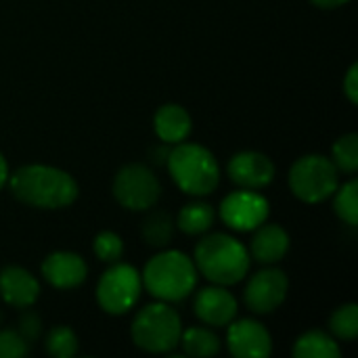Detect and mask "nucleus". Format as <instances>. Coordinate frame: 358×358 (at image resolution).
Listing matches in <instances>:
<instances>
[{"instance_id": "nucleus-7", "label": "nucleus", "mask_w": 358, "mask_h": 358, "mask_svg": "<svg viewBox=\"0 0 358 358\" xmlns=\"http://www.w3.org/2000/svg\"><path fill=\"white\" fill-rule=\"evenodd\" d=\"M141 292V273L126 262H113L99 279L96 302L107 315L120 317L136 306Z\"/></svg>"}, {"instance_id": "nucleus-32", "label": "nucleus", "mask_w": 358, "mask_h": 358, "mask_svg": "<svg viewBox=\"0 0 358 358\" xmlns=\"http://www.w3.org/2000/svg\"><path fill=\"white\" fill-rule=\"evenodd\" d=\"M0 321H2V315H0Z\"/></svg>"}, {"instance_id": "nucleus-9", "label": "nucleus", "mask_w": 358, "mask_h": 358, "mask_svg": "<svg viewBox=\"0 0 358 358\" xmlns=\"http://www.w3.org/2000/svg\"><path fill=\"white\" fill-rule=\"evenodd\" d=\"M271 206L264 195L252 189H241L229 193L220 203L222 222L239 233H250L268 220Z\"/></svg>"}, {"instance_id": "nucleus-18", "label": "nucleus", "mask_w": 358, "mask_h": 358, "mask_svg": "<svg viewBox=\"0 0 358 358\" xmlns=\"http://www.w3.org/2000/svg\"><path fill=\"white\" fill-rule=\"evenodd\" d=\"M174 231H176V220L166 210L149 212L141 224V237L145 239L147 245L157 248V250H164L172 243Z\"/></svg>"}, {"instance_id": "nucleus-1", "label": "nucleus", "mask_w": 358, "mask_h": 358, "mask_svg": "<svg viewBox=\"0 0 358 358\" xmlns=\"http://www.w3.org/2000/svg\"><path fill=\"white\" fill-rule=\"evenodd\" d=\"M10 193L31 206L42 210H61L78 199V182L71 174L61 168L29 164L8 174Z\"/></svg>"}, {"instance_id": "nucleus-21", "label": "nucleus", "mask_w": 358, "mask_h": 358, "mask_svg": "<svg viewBox=\"0 0 358 358\" xmlns=\"http://www.w3.org/2000/svg\"><path fill=\"white\" fill-rule=\"evenodd\" d=\"M189 357L210 358L220 352V338L206 327H189L180 334L178 342Z\"/></svg>"}, {"instance_id": "nucleus-15", "label": "nucleus", "mask_w": 358, "mask_h": 358, "mask_svg": "<svg viewBox=\"0 0 358 358\" xmlns=\"http://www.w3.org/2000/svg\"><path fill=\"white\" fill-rule=\"evenodd\" d=\"M0 298L13 308H29L40 298V283L21 266H4L0 271Z\"/></svg>"}, {"instance_id": "nucleus-10", "label": "nucleus", "mask_w": 358, "mask_h": 358, "mask_svg": "<svg viewBox=\"0 0 358 358\" xmlns=\"http://www.w3.org/2000/svg\"><path fill=\"white\" fill-rule=\"evenodd\" d=\"M289 279L281 268H264L258 271L245 285L243 302L248 310L256 315H268L275 313L287 298Z\"/></svg>"}, {"instance_id": "nucleus-3", "label": "nucleus", "mask_w": 358, "mask_h": 358, "mask_svg": "<svg viewBox=\"0 0 358 358\" xmlns=\"http://www.w3.org/2000/svg\"><path fill=\"white\" fill-rule=\"evenodd\" d=\"M141 281L143 287L159 302H180L195 289L197 268L187 254L168 250L145 264Z\"/></svg>"}, {"instance_id": "nucleus-16", "label": "nucleus", "mask_w": 358, "mask_h": 358, "mask_svg": "<svg viewBox=\"0 0 358 358\" xmlns=\"http://www.w3.org/2000/svg\"><path fill=\"white\" fill-rule=\"evenodd\" d=\"M287 252H289V235L281 224L262 222L258 229H254V237L250 243V258L271 266L281 262L287 256Z\"/></svg>"}, {"instance_id": "nucleus-17", "label": "nucleus", "mask_w": 358, "mask_h": 358, "mask_svg": "<svg viewBox=\"0 0 358 358\" xmlns=\"http://www.w3.org/2000/svg\"><path fill=\"white\" fill-rule=\"evenodd\" d=\"M153 128L162 143L166 145H178L189 138L193 130V120L189 111L176 103H168L159 107L153 115Z\"/></svg>"}, {"instance_id": "nucleus-12", "label": "nucleus", "mask_w": 358, "mask_h": 358, "mask_svg": "<svg viewBox=\"0 0 358 358\" xmlns=\"http://www.w3.org/2000/svg\"><path fill=\"white\" fill-rule=\"evenodd\" d=\"M229 178L241 189H264L275 180L277 168L273 159L260 151H239L227 166Z\"/></svg>"}, {"instance_id": "nucleus-28", "label": "nucleus", "mask_w": 358, "mask_h": 358, "mask_svg": "<svg viewBox=\"0 0 358 358\" xmlns=\"http://www.w3.org/2000/svg\"><path fill=\"white\" fill-rule=\"evenodd\" d=\"M17 331H19L29 344H34V342L40 338V334H42V319H40V315L34 313V310H25V313L19 317Z\"/></svg>"}, {"instance_id": "nucleus-19", "label": "nucleus", "mask_w": 358, "mask_h": 358, "mask_svg": "<svg viewBox=\"0 0 358 358\" xmlns=\"http://www.w3.org/2000/svg\"><path fill=\"white\" fill-rule=\"evenodd\" d=\"M294 357L296 358H340L342 348L338 346V340L321 329H313L302 334L294 344Z\"/></svg>"}, {"instance_id": "nucleus-31", "label": "nucleus", "mask_w": 358, "mask_h": 358, "mask_svg": "<svg viewBox=\"0 0 358 358\" xmlns=\"http://www.w3.org/2000/svg\"><path fill=\"white\" fill-rule=\"evenodd\" d=\"M6 180H8V164H6V159L2 157V153H0V191H2V187L6 185Z\"/></svg>"}, {"instance_id": "nucleus-14", "label": "nucleus", "mask_w": 358, "mask_h": 358, "mask_svg": "<svg viewBox=\"0 0 358 358\" xmlns=\"http://www.w3.org/2000/svg\"><path fill=\"white\" fill-rule=\"evenodd\" d=\"M86 260L73 252H52L42 262V277L57 289H73L86 281Z\"/></svg>"}, {"instance_id": "nucleus-24", "label": "nucleus", "mask_w": 358, "mask_h": 358, "mask_svg": "<svg viewBox=\"0 0 358 358\" xmlns=\"http://www.w3.org/2000/svg\"><path fill=\"white\" fill-rule=\"evenodd\" d=\"M331 162L344 174H355L358 170V134L350 132L340 136L331 149Z\"/></svg>"}, {"instance_id": "nucleus-13", "label": "nucleus", "mask_w": 358, "mask_h": 358, "mask_svg": "<svg viewBox=\"0 0 358 358\" xmlns=\"http://www.w3.org/2000/svg\"><path fill=\"white\" fill-rule=\"evenodd\" d=\"M237 300L224 285H212L197 292L193 300V310L197 319L212 327H224L237 317Z\"/></svg>"}, {"instance_id": "nucleus-11", "label": "nucleus", "mask_w": 358, "mask_h": 358, "mask_svg": "<svg viewBox=\"0 0 358 358\" xmlns=\"http://www.w3.org/2000/svg\"><path fill=\"white\" fill-rule=\"evenodd\" d=\"M227 346L229 352L237 358H266L273 352L268 329L254 319H233L229 323Z\"/></svg>"}, {"instance_id": "nucleus-25", "label": "nucleus", "mask_w": 358, "mask_h": 358, "mask_svg": "<svg viewBox=\"0 0 358 358\" xmlns=\"http://www.w3.org/2000/svg\"><path fill=\"white\" fill-rule=\"evenodd\" d=\"M46 350L55 358H69L78 355V336L65 325H57L46 336Z\"/></svg>"}, {"instance_id": "nucleus-2", "label": "nucleus", "mask_w": 358, "mask_h": 358, "mask_svg": "<svg viewBox=\"0 0 358 358\" xmlns=\"http://www.w3.org/2000/svg\"><path fill=\"white\" fill-rule=\"evenodd\" d=\"M193 264L214 285H237L250 271V252L241 241L224 233L206 235L193 254Z\"/></svg>"}, {"instance_id": "nucleus-29", "label": "nucleus", "mask_w": 358, "mask_h": 358, "mask_svg": "<svg viewBox=\"0 0 358 358\" xmlns=\"http://www.w3.org/2000/svg\"><path fill=\"white\" fill-rule=\"evenodd\" d=\"M344 92H346L348 101H350L352 105H357L358 103V65L357 63H352V65H350V69H348V73H346V78H344Z\"/></svg>"}, {"instance_id": "nucleus-6", "label": "nucleus", "mask_w": 358, "mask_h": 358, "mask_svg": "<svg viewBox=\"0 0 358 358\" xmlns=\"http://www.w3.org/2000/svg\"><path fill=\"white\" fill-rule=\"evenodd\" d=\"M289 187L300 201L321 203L340 187V170L325 155H304L289 170Z\"/></svg>"}, {"instance_id": "nucleus-26", "label": "nucleus", "mask_w": 358, "mask_h": 358, "mask_svg": "<svg viewBox=\"0 0 358 358\" xmlns=\"http://www.w3.org/2000/svg\"><path fill=\"white\" fill-rule=\"evenodd\" d=\"M92 250H94V256H96L101 262L113 264V262H120V258L124 256V241H122V237H120L117 233H113V231H101V233L94 237Z\"/></svg>"}, {"instance_id": "nucleus-4", "label": "nucleus", "mask_w": 358, "mask_h": 358, "mask_svg": "<svg viewBox=\"0 0 358 358\" xmlns=\"http://www.w3.org/2000/svg\"><path fill=\"white\" fill-rule=\"evenodd\" d=\"M168 172L178 189L187 195L203 197L216 191L220 182V166L212 151L195 143H178L166 159Z\"/></svg>"}, {"instance_id": "nucleus-27", "label": "nucleus", "mask_w": 358, "mask_h": 358, "mask_svg": "<svg viewBox=\"0 0 358 358\" xmlns=\"http://www.w3.org/2000/svg\"><path fill=\"white\" fill-rule=\"evenodd\" d=\"M29 352V342L17 329H0V358H19Z\"/></svg>"}, {"instance_id": "nucleus-30", "label": "nucleus", "mask_w": 358, "mask_h": 358, "mask_svg": "<svg viewBox=\"0 0 358 358\" xmlns=\"http://www.w3.org/2000/svg\"><path fill=\"white\" fill-rule=\"evenodd\" d=\"M310 2L319 8H338V6L346 4L348 0H310Z\"/></svg>"}, {"instance_id": "nucleus-20", "label": "nucleus", "mask_w": 358, "mask_h": 358, "mask_svg": "<svg viewBox=\"0 0 358 358\" xmlns=\"http://www.w3.org/2000/svg\"><path fill=\"white\" fill-rule=\"evenodd\" d=\"M216 220V212L210 203L191 201L182 206L176 216V227L187 235H206Z\"/></svg>"}, {"instance_id": "nucleus-22", "label": "nucleus", "mask_w": 358, "mask_h": 358, "mask_svg": "<svg viewBox=\"0 0 358 358\" xmlns=\"http://www.w3.org/2000/svg\"><path fill=\"white\" fill-rule=\"evenodd\" d=\"M334 210L336 214L350 227L358 224V182L357 178H350L342 187L336 189Z\"/></svg>"}, {"instance_id": "nucleus-8", "label": "nucleus", "mask_w": 358, "mask_h": 358, "mask_svg": "<svg viewBox=\"0 0 358 358\" xmlns=\"http://www.w3.org/2000/svg\"><path fill=\"white\" fill-rule=\"evenodd\" d=\"M113 195L122 208L145 212L157 203L162 195V185L155 172L145 164H128L120 168L113 178Z\"/></svg>"}, {"instance_id": "nucleus-23", "label": "nucleus", "mask_w": 358, "mask_h": 358, "mask_svg": "<svg viewBox=\"0 0 358 358\" xmlns=\"http://www.w3.org/2000/svg\"><path fill=\"white\" fill-rule=\"evenodd\" d=\"M329 331L336 340L352 342L358 336V306L355 302L340 306L329 317Z\"/></svg>"}, {"instance_id": "nucleus-5", "label": "nucleus", "mask_w": 358, "mask_h": 358, "mask_svg": "<svg viewBox=\"0 0 358 358\" xmlns=\"http://www.w3.org/2000/svg\"><path fill=\"white\" fill-rule=\"evenodd\" d=\"M130 334H132V342L141 350L164 355L178 346L182 323L172 306H168L166 302H157L145 306L134 317Z\"/></svg>"}]
</instances>
